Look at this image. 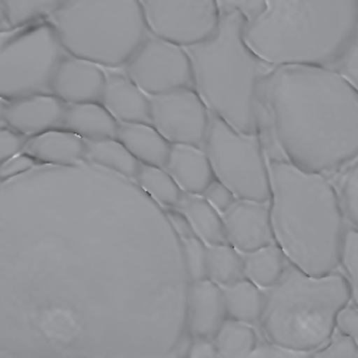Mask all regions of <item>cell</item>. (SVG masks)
Returning <instances> with one entry per match:
<instances>
[{"mask_svg": "<svg viewBox=\"0 0 358 358\" xmlns=\"http://www.w3.org/2000/svg\"><path fill=\"white\" fill-rule=\"evenodd\" d=\"M122 69L150 97L194 87L192 60L186 48L150 32Z\"/></svg>", "mask_w": 358, "mask_h": 358, "instance_id": "9", "label": "cell"}, {"mask_svg": "<svg viewBox=\"0 0 358 358\" xmlns=\"http://www.w3.org/2000/svg\"><path fill=\"white\" fill-rule=\"evenodd\" d=\"M150 124L171 144L204 146L210 112L194 87L150 96Z\"/></svg>", "mask_w": 358, "mask_h": 358, "instance_id": "11", "label": "cell"}, {"mask_svg": "<svg viewBox=\"0 0 358 358\" xmlns=\"http://www.w3.org/2000/svg\"><path fill=\"white\" fill-rule=\"evenodd\" d=\"M259 101L294 166L330 178L358 159V92L333 69L275 66Z\"/></svg>", "mask_w": 358, "mask_h": 358, "instance_id": "1", "label": "cell"}, {"mask_svg": "<svg viewBox=\"0 0 358 358\" xmlns=\"http://www.w3.org/2000/svg\"><path fill=\"white\" fill-rule=\"evenodd\" d=\"M264 292L259 324L266 339L309 357L329 341L339 313L351 301L349 282L341 272L310 275L291 263Z\"/></svg>", "mask_w": 358, "mask_h": 358, "instance_id": "5", "label": "cell"}, {"mask_svg": "<svg viewBox=\"0 0 358 358\" xmlns=\"http://www.w3.org/2000/svg\"><path fill=\"white\" fill-rule=\"evenodd\" d=\"M8 100L0 96V127H5L6 110H7Z\"/></svg>", "mask_w": 358, "mask_h": 358, "instance_id": "40", "label": "cell"}, {"mask_svg": "<svg viewBox=\"0 0 358 358\" xmlns=\"http://www.w3.org/2000/svg\"><path fill=\"white\" fill-rule=\"evenodd\" d=\"M202 196L219 211L220 213H226L238 198L236 194L224 185L219 180L215 179L203 192Z\"/></svg>", "mask_w": 358, "mask_h": 358, "instance_id": "34", "label": "cell"}, {"mask_svg": "<svg viewBox=\"0 0 358 358\" xmlns=\"http://www.w3.org/2000/svg\"><path fill=\"white\" fill-rule=\"evenodd\" d=\"M66 54L49 20L0 29V96L51 93L52 77Z\"/></svg>", "mask_w": 358, "mask_h": 358, "instance_id": "7", "label": "cell"}, {"mask_svg": "<svg viewBox=\"0 0 358 358\" xmlns=\"http://www.w3.org/2000/svg\"><path fill=\"white\" fill-rule=\"evenodd\" d=\"M163 169L187 194H202L215 179L204 148L189 144H171Z\"/></svg>", "mask_w": 358, "mask_h": 358, "instance_id": "18", "label": "cell"}, {"mask_svg": "<svg viewBox=\"0 0 358 358\" xmlns=\"http://www.w3.org/2000/svg\"><path fill=\"white\" fill-rule=\"evenodd\" d=\"M0 181H1V180H0Z\"/></svg>", "mask_w": 358, "mask_h": 358, "instance_id": "42", "label": "cell"}, {"mask_svg": "<svg viewBox=\"0 0 358 358\" xmlns=\"http://www.w3.org/2000/svg\"><path fill=\"white\" fill-rule=\"evenodd\" d=\"M68 0H1L9 26L49 20Z\"/></svg>", "mask_w": 358, "mask_h": 358, "instance_id": "28", "label": "cell"}, {"mask_svg": "<svg viewBox=\"0 0 358 358\" xmlns=\"http://www.w3.org/2000/svg\"><path fill=\"white\" fill-rule=\"evenodd\" d=\"M203 148L215 179L236 198L270 201L269 161L257 133H241L210 113Z\"/></svg>", "mask_w": 358, "mask_h": 358, "instance_id": "8", "label": "cell"}, {"mask_svg": "<svg viewBox=\"0 0 358 358\" xmlns=\"http://www.w3.org/2000/svg\"><path fill=\"white\" fill-rule=\"evenodd\" d=\"M227 317L247 324H259L265 306L264 289L247 280L240 278L222 287Z\"/></svg>", "mask_w": 358, "mask_h": 358, "instance_id": "22", "label": "cell"}, {"mask_svg": "<svg viewBox=\"0 0 358 358\" xmlns=\"http://www.w3.org/2000/svg\"><path fill=\"white\" fill-rule=\"evenodd\" d=\"M176 209L185 215L196 236L208 246L227 243L221 213L202 194L184 192Z\"/></svg>", "mask_w": 358, "mask_h": 358, "instance_id": "21", "label": "cell"}, {"mask_svg": "<svg viewBox=\"0 0 358 358\" xmlns=\"http://www.w3.org/2000/svg\"><path fill=\"white\" fill-rule=\"evenodd\" d=\"M119 122L100 102L66 103L62 129L85 140L116 138Z\"/></svg>", "mask_w": 358, "mask_h": 358, "instance_id": "19", "label": "cell"}, {"mask_svg": "<svg viewBox=\"0 0 358 358\" xmlns=\"http://www.w3.org/2000/svg\"><path fill=\"white\" fill-rule=\"evenodd\" d=\"M207 278L221 287L245 278L242 253L228 243L207 245Z\"/></svg>", "mask_w": 358, "mask_h": 358, "instance_id": "26", "label": "cell"}, {"mask_svg": "<svg viewBox=\"0 0 358 358\" xmlns=\"http://www.w3.org/2000/svg\"><path fill=\"white\" fill-rule=\"evenodd\" d=\"M68 53L121 69L150 34L139 0H68L51 17Z\"/></svg>", "mask_w": 358, "mask_h": 358, "instance_id": "6", "label": "cell"}, {"mask_svg": "<svg viewBox=\"0 0 358 358\" xmlns=\"http://www.w3.org/2000/svg\"><path fill=\"white\" fill-rule=\"evenodd\" d=\"M336 328L351 336L358 345V306L350 301L337 317Z\"/></svg>", "mask_w": 358, "mask_h": 358, "instance_id": "37", "label": "cell"}, {"mask_svg": "<svg viewBox=\"0 0 358 358\" xmlns=\"http://www.w3.org/2000/svg\"><path fill=\"white\" fill-rule=\"evenodd\" d=\"M85 141V160L116 171L119 175L135 179L141 163L117 138Z\"/></svg>", "mask_w": 358, "mask_h": 358, "instance_id": "24", "label": "cell"}, {"mask_svg": "<svg viewBox=\"0 0 358 358\" xmlns=\"http://www.w3.org/2000/svg\"><path fill=\"white\" fill-rule=\"evenodd\" d=\"M269 171L276 244L310 275L337 271L348 227L336 186L282 159L269 160Z\"/></svg>", "mask_w": 358, "mask_h": 358, "instance_id": "3", "label": "cell"}, {"mask_svg": "<svg viewBox=\"0 0 358 358\" xmlns=\"http://www.w3.org/2000/svg\"><path fill=\"white\" fill-rule=\"evenodd\" d=\"M27 138L8 127H0V165L24 150Z\"/></svg>", "mask_w": 358, "mask_h": 358, "instance_id": "35", "label": "cell"}, {"mask_svg": "<svg viewBox=\"0 0 358 358\" xmlns=\"http://www.w3.org/2000/svg\"><path fill=\"white\" fill-rule=\"evenodd\" d=\"M220 1L242 12L249 47L275 66H330L358 30V0Z\"/></svg>", "mask_w": 358, "mask_h": 358, "instance_id": "2", "label": "cell"}, {"mask_svg": "<svg viewBox=\"0 0 358 358\" xmlns=\"http://www.w3.org/2000/svg\"><path fill=\"white\" fill-rule=\"evenodd\" d=\"M336 188L345 220L358 230V159L338 173Z\"/></svg>", "mask_w": 358, "mask_h": 358, "instance_id": "29", "label": "cell"}, {"mask_svg": "<svg viewBox=\"0 0 358 358\" xmlns=\"http://www.w3.org/2000/svg\"><path fill=\"white\" fill-rule=\"evenodd\" d=\"M139 1L150 32L184 48L208 38L219 24V0Z\"/></svg>", "mask_w": 358, "mask_h": 358, "instance_id": "10", "label": "cell"}, {"mask_svg": "<svg viewBox=\"0 0 358 358\" xmlns=\"http://www.w3.org/2000/svg\"><path fill=\"white\" fill-rule=\"evenodd\" d=\"M181 238L184 263L190 282L207 278V245L196 232L183 234Z\"/></svg>", "mask_w": 358, "mask_h": 358, "instance_id": "30", "label": "cell"}, {"mask_svg": "<svg viewBox=\"0 0 358 358\" xmlns=\"http://www.w3.org/2000/svg\"><path fill=\"white\" fill-rule=\"evenodd\" d=\"M66 103L52 93H35L8 100L5 124L24 138L62 129Z\"/></svg>", "mask_w": 358, "mask_h": 358, "instance_id": "14", "label": "cell"}, {"mask_svg": "<svg viewBox=\"0 0 358 358\" xmlns=\"http://www.w3.org/2000/svg\"><path fill=\"white\" fill-rule=\"evenodd\" d=\"M116 138L141 164L163 167L166 163L171 143L152 124L119 123Z\"/></svg>", "mask_w": 358, "mask_h": 358, "instance_id": "20", "label": "cell"}, {"mask_svg": "<svg viewBox=\"0 0 358 358\" xmlns=\"http://www.w3.org/2000/svg\"><path fill=\"white\" fill-rule=\"evenodd\" d=\"M102 106L119 123L150 124V99L121 69H104Z\"/></svg>", "mask_w": 358, "mask_h": 358, "instance_id": "16", "label": "cell"}, {"mask_svg": "<svg viewBox=\"0 0 358 358\" xmlns=\"http://www.w3.org/2000/svg\"><path fill=\"white\" fill-rule=\"evenodd\" d=\"M87 141L64 129H54L28 138L22 152L39 164L74 166L85 160Z\"/></svg>", "mask_w": 358, "mask_h": 358, "instance_id": "17", "label": "cell"}, {"mask_svg": "<svg viewBox=\"0 0 358 358\" xmlns=\"http://www.w3.org/2000/svg\"><path fill=\"white\" fill-rule=\"evenodd\" d=\"M312 357H358V345L351 336L336 328L329 341L312 354Z\"/></svg>", "mask_w": 358, "mask_h": 358, "instance_id": "33", "label": "cell"}, {"mask_svg": "<svg viewBox=\"0 0 358 358\" xmlns=\"http://www.w3.org/2000/svg\"><path fill=\"white\" fill-rule=\"evenodd\" d=\"M217 357H250L259 343L253 324L227 318L213 337Z\"/></svg>", "mask_w": 358, "mask_h": 358, "instance_id": "25", "label": "cell"}, {"mask_svg": "<svg viewBox=\"0 0 358 358\" xmlns=\"http://www.w3.org/2000/svg\"><path fill=\"white\" fill-rule=\"evenodd\" d=\"M38 163L26 152H20L0 165V180L11 179L32 169Z\"/></svg>", "mask_w": 358, "mask_h": 358, "instance_id": "36", "label": "cell"}, {"mask_svg": "<svg viewBox=\"0 0 358 358\" xmlns=\"http://www.w3.org/2000/svg\"><path fill=\"white\" fill-rule=\"evenodd\" d=\"M329 68L336 71L358 92V30Z\"/></svg>", "mask_w": 358, "mask_h": 358, "instance_id": "32", "label": "cell"}, {"mask_svg": "<svg viewBox=\"0 0 358 358\" xmlns=\"http://www.w3.org/2000/svg\"><path fill=\"white\" fill-rule=\"evenodd\" d=\"M135 179L160 204L176 208L181 202L183 190L163 167L141 164Z\"/></svg>", "mask_w": 358, "mask_h": 358, "instance_id": "27", "label": "cell"}, {"mask_svg": "<svg viewBox=\"0 0 358 358\" xmlns=\"http://www.w3.org/2000/svg\"><path fill=\"white\" fill-rule=\"evenodd\" d=\"M244 276L262 289L270 288L284 275L290 262L276 243L242 253Z\"/></svg>", "mask_w": 358, "mask_h": 358, "instance_id": "23", "label": "cell"}, {"mask_svg": "<svg viewBox=\"0 0 358 358\" xmlns=\"http://www.w3.org/2000/svg\"><path fill=\"white\" fill-rule=\"evenodd\" d=\"M106 79L104 68L66 52L52 77L51 93L66 103L101 102Z\"/></svg>", "mask_w": 358, "mask_h": 358, "instance_id": "13", "label": "cell"}, {"mask_svg": "<svg viewBox=\"0 0 358 358\" xmlns=\"http://www.w3.org/2000/svg\"><path fill=\"white\" fill-rule=\"evenodd\" d=\"M339 267L349 282L351 301L358 306V230L348 227L341 246Z\"/></svg>", "mask_w": 358, "mask_h": 358, "instance_id": "31", "label": "cell"}, {"mask_svg": "<svg viewBox=\"0 0 358 358\" xmlns=\"http://www.w3.org/2000/svg\"><path fill=\"white\" fill-rule=\"evenodd\" d=\"M227 318L222 287L208 278L192 280L187 291V332L213 338Z\"/></svg>", "mask_w": 358, "mask_h": 358, "instance_id": "15", "label": "cell"}, {"mask_svg": "<svg viewBox=\"0 0 358 358\" xmlns=\"http://www.w3.org/2000/svg\"><path fill=\"white\" fill-rule=\"evenodd\" d=\"M219 5L215 32L202 43L186 48L194 90L211 114L241 133L255 134L262 87L275 66L249 47L242 12L220 0Z\"/></svg>", "mask_w": 358, "mask_h": 358, "instance_id": "4", "label": "cell"}, {"mask_svg": "<svg viewBox=\"0 0 358 358\" xmlns=\"http://www.w3.org/2000/svg\"><path fill=\"white\" fill-rule=\"evenodd\" d=\"M9 26L7 22V17H6L5 9H3V3L0 0V29L6 28Z\"/></svg>", "mask_w": 358, "mask_h": 358, "instance_id": "41", "label": "cell"}, {"mask_svg": "<svg viewBox=\"0 0 358 358\" xmlns=\"http://www.w3.org/2000/svg\"><path fill=\"white\" fill-rule=\"evenodd\" d=\"M187 357L192 358H213L217 357V348L213 338L207 337H192Z\"/></svg>", "mask_w": 358, "mask_h": 358, "instance_id": "39", "label": "cell"}, {"mask_svg": "<svg viewBox=\"0 0 358 358\" xmlns=\"http://www.w3.org/2000/svg\"><path fill=\"white\" fill-rule=\"evenodd\" d=\"M222 217L228 244L241 253L275 243L270 201L238 199Z\"/></svg>", "mask_w": 358, "mask_h": 358, "instance_id": "12", "label": "cell"}, {"mask_svg": "<svg viewBox=\"0 0 358 358\" xmlns=\"http://www.w3.org/2000/svg\"><path fill=\"white\" fill-rule=\"evenodd\" d=\"M250 357L262 358H292V357H309L307 354L299 353V352L292 351L287 349L282 345H276L272 341L266 339L265 343H257L253 353Z\"/></svg>", "mask_w": 358, "mask_h": 358, "instance_id": "38", "label": "cell"}]
</instances>
